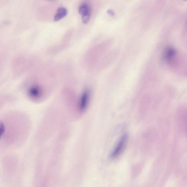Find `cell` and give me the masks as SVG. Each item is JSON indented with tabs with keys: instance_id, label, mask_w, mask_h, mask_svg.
Listing matches in <instances>:
<instances>
[{
	"instance_id": "obj_5",
	"label": "cell",
	"mask_w": 187,
	"mask_h": 187,
	"mask_svg": "<svg viewBox=\"0 0 187 187\" xmlns=\"http://www.w3.org/2000/svg\"><path fill=\"white\" fill-rule=\"evenodd\" d=\"M42 94L41 89L38 86L30 87L28 91V94L30 98L33 99H38L41 97Z\"/></svg>"
},
{
	"instance_id": "obj_1",
	"label": "cell",
	"mask_w": 187,
	"mask_h": 187,
	"mask_svg": "<svg viewBox=\"0 0 187 187\" xmlns=\"http://www.w3.org/2000/svg\"><path fill=\"white\" fill-rule=\"evenodd\" d=\"M178 54L177 50L174 47H168L164 50L162 55L163 59L170 67H175L178 64Z\"/></svg>"
},
{
	"instance_id": "obj_3",
	"label": "cell",
	"mask_w": 187,
	"mask_h": 187,
	"mask_svg": "<svg viewBox=\"0 0 187 187\" xmlns=\"http://www.w3.org/2000/svg\"><path fill=\"white\" fill-rule=\"evenodd\" d=\"M79 12L83 22L86 23L90 19V9L88 4L83 3L79 7Z\"/></svg>"
},
{
	"instance_id": "obj_6",
	"label": "cell",
	"mask_w": 187,
	"mask_h": 187,
	"mask_svg": "<svg viewBox=\"0 0 187 187\" xmlns=\"http://www.w3.org/2000/svg\"><path fill=\"white\" fill-rule=\"evenodd\" d=\"M67 10L66 8L63 7H60L57 11L56 14H55L54 17L55 21H58L60 20V19L63 18L66 16Z\"/></svg>"
},
{
	"instance_id": "obj_2",
	"label": "cell",
	"mask_w": 187,
	"mask_h": 187,
	"mask_svg": "<svg viewBox=\"0 0 187 187\" xmlns=\"http://www.w3.org/2000/svg\"><path fill=\"white\" fill-rule=\"evenodd\" d=\"M128 139V136L127 134L122 136L110 155V157L111 158H115L122 154L126 146Z\"/></svg>"
},
{
	"instance_id": "obj_4",
	"label": "cell",
	"mask_w": 187,
	"mask_h": 187,
	"mask_svg": "<svg viewBox=\"0 0 187 187\" xmlns=\"http://www.w3.org/2000/svg\"><path fill=\"white\" fill-rule=\"evenodd\" d=\"M90 92L88 90H86L81 96L79 103V108L81 111L86 109L88 106L90 98Z\"/></svg>"
}]
</instances>
